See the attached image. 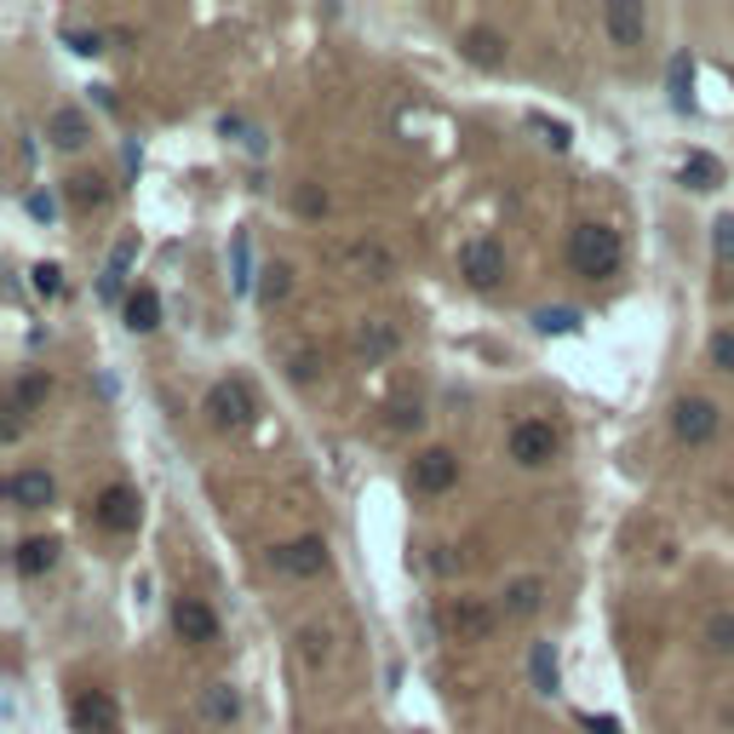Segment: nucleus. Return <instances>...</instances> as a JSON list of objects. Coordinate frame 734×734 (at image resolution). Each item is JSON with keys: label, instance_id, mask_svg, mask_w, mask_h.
<instances>
[{"label": "nucleus", "instance_id": "1", "mask_svg": "<svg viewBox=\"0 0 734 734\" xmlns=\"http://www.w3.org/2000/svg\"><path fill=\"white\" fill-rule=\"evenodd\" d=\"M620 264H625V241L615 224H603V218H585L568 230V270L585 276V281H608V276H620Z\"/></svg>", "mask_w": 734, "mask_h": 734}, {"label": "nucleus", "instance_id": "2", "mask_svg": "<svg viewBox=\"0 0 734 734\" xmlns=\"http://www.w3.org/2000/svg\"><path fill=\"white\" fill-rule=\"evenodd\" d=\"M505 454H511L522 471H540V465H550L562 454V431L550 419H522L511 425V442H505Z\"/></svg>", "mask_w": 734, "mask_h": 734}, {"label": "nucleus", "instance_id": "3", "mask_svg": "<svg viewBox=\"0 0 734 734\" xmlns=\"http://www.w3.org/2000/svg\"><path fill=\"white\" fill-rule=\"evenodd\" d=\"M253 414H258V402H253V384L248 379H218L213 391H207L213 431H248Z\"/></svg>", "mask_w": 734, "mask_h": 734}, {"label": "nucleus", "instance_id": "4", "mask_svg": "<svg viewBox=\"0 0 734 734\" xmlns=\"http://www.w3.org/2000/svg\"><path fill=\"white\" fill-rule=\"evenodd\" d=\"M671 431H678V442H688V447H706L723 431V407L711 396H678L671 402Z\"/></svg>", "mask_w": 734, "mask_h": 734}, {"label": "nucleus", "instance_id": "5", "mask_svg": "<svg viewBox=\"0 0 734 734\" xmlns=\"http://www.w3.org/2000/svg\"><path fill=\"white\" fill-rule=\"evenodd\" d=\"M442 625H447V637H459V643H488L499 625V608H488L482 597H447Z\"/></svg>", "mask_w": 734, "mask_h": 734}, {"label": "nucleus", "instance_id": "6", "mask_svg": "<svg viewBox=\"0 0 734 734\" xmlns=\"http://www.w3.org/2000/svg\"><path fill=\"white\" fill-rule=\"evenodd\" d=\"M270 568H276V574H288V580H316V574H328V540H321V534H304V540L276 545V550H270Z\"/></svg>", "mask_w": 734, "mask_h": 734}, {"label": "nucleus", "instance_id": "7", "mask_svg": "<svg viewBox=\"0 0 734 734\" xmlns=\"http://www.w3.org/2000/svg\"><path fill=\"white\" fill-rule=\"evenodd\" d=\"M69 723H75V734H121V706L110 688H75Z\"/></svg>", "mask_w": 734, "mask_h": 734}, {"label": "nucleus", "instance_id": "8", "mask_svg": "<svg viewBox=\"0 0 734 734\" xmlns=\"http://www.w3.org/2000/svg\"><path fill=\"white\" fill-rule=\"evenodd\" d=\"M459 276L471 281L477 293L499 288V276H505V248H499L494 236H477V241H465V248H459Z\"/></svg>", "mask_w": 734, "mask_h": 734}, {"label": "nucleus", "instance_id": "9", "mask_svg": "<svg viewBox=\"0 0 734 734\" xmlns=\"http://www.w3.org/2000/svg\"><path fill=\"white\" fill-rule=\"evenodd\" d=\"M138 517H144V505H138V494L127 482H110L104 494L92 499V522L104 528V534H132Z\"/></svg>", "mask_w": 734, "mask_h": 734}, {"label": "nucleus", "instance_id": "10", "mask_svg": "<svg viewBox=\"0 0 734 734\" xmlns=\"http://www.w3.org/2000/svg\"><path fill=\"white\" fill-rule=\"evenodd\" d=\"M459 482V454L454 447H425L414 459V471H407V488L414 494H447V488Z\"/></svg>", "mask_w": 734, "mask_h": 734}, {"label": "nucleus", "instance_id": "11", "mask_svg": "<svg viewBox=\"0 0 734 734\" xmlns=\"http://www.w3.org/2000/svg\"><path fill=\"white\" fill-rule=\"evenodd\" d=\"M173 631H178L190 648H213V643H218V615H213L201 597H178V603H173Z\"/></svg>", "mask_w": 734, "mask_h": 734}, {"label": "nucleus", "instance_id": "12", "mask_svg": "<svg viewBox=\"0 0 734 734\" xmlns=\"http://www.w3.org/2000/svg\"><path fill=\"white\" fill-rule=\"evenodd\" d=\"M603 29H608L615 47H643L648 7H643V0H608V7H603Z\"/></svg>", "mask_w": 734, "mask_h": 734}, {"label": "nucleus", "instance_id": "13", "mask_svg": "<svg viewBox=\"0 0 734 734\" xmlns=\"http://www.w3.org/2000/svg\"><path fill=\"white\" fill-rule=\"evenodd\" d=\"M7 499L17 505V511H47V505L58 499V482H52V471L29 465V471H12L7 477Z\"/></svg>", "mask_w": 734, "mask_h": 734}, {"label": "nucleus", "instance_id": "14", "mask_svg": "<svg viewBox=\"0 0 734 734\" xmlns=\"http://www.w3.org/2000/svg\"><path fill=\"white\" fill-rule=\"evenodd\" d=\"M58 550H64V545H58L52 534H35V540H24V545H17L12 568H17L24 580H40V574H52V568H58Z\"/></svg>", "mask_w": 734, "mask_h": 734}, {"label": "nucleus", "instance_id": "15", "mask_svg": "<svg viewBox=\"0 0 734 734\" xmlns=\"http://www.w3.org/2000/svg\"><path fill=\"white\" fill-rule=\"evenodd\" d=\"M459 47H465V58H471L477 69H499V64H505V52H511V47H505V35H499V29H488V24L465 29Z\"/></svg>", "mask_w": 734, "mask_h": 734}, {"label": "nucleus", "instance_id": "16", "mask_svg": "<svg viewBox=\"0 0 734 734\" xmlns=\"http://www.w3.org/2000/svg\"><path fill=\"white\" fill-rule=\"evenodd\" d=\"M396 344H402V333L391 328V321H362V328H356V356L367 362V367H374V362H384V356H396Z\"/></svg>", "mask_w": 734, "mask_h": 734}, {"label": "nucleus", "instance_id": "17", "mask_svg": "<svg viewBox=\"0 0 734 734\" xmlns=\"http://www.w3.org/2000/svg\"><path fill=\"white\" fill-rule=\"evenodd\" d=\"M540 608H545V580L528 574V580L505 585V620H534Z\"/></svg>", "mask_w": 734, "mask_h": 734}, {"label": "nucleus", "instance_id": "18", "mask_svg": "<svg viewBox=\"0 0 734 734\" xmlns=\"http://www.w3.org/2000/svg\"><path fill=\"white\" fill-rule=\"evenodd\" d=\"M47 138H52V144L58 150H80V144H87V138H92V121L87 115H80V110H52V121H47Z\"/></svg>", "mask_w": 734, "mask_h": 734}, {"label": "nucleus", "instance_id": "19", "mask_svg": "<svg viewBox=\"0 0 734 734\" xmlns=\"http://www.w3.org/2000/svg\"><path fill=\"white\" fill-rule=\"evenodd\" d=\"M64 195H69V207L75 213H98V207H110V184L98 178V173H75L64 184Z\"/></svg>", "mask_w": 734, "mask_h": 734}, {"label": "nucleus", "instance_id": "20", "mask_svg": "<svg viewBox=\"0 0 734 734\" xmlns=\"http://www.w3.org/2000/svg\"><path fill=\"white\" fill-rule=\"evenodd\" d=\"M47 396H52V379L40 374V367H29V374L12 379V407H17V414H35V407H47Z\"/></svg>", "mask_w": 734, "mask_h": 734}, {"label": "nucleus", "instance_id": "21", "mask_svg": "<svg viewBox=\"0 0 734 734\" xmlns=\"http://www.w3.org/2000/svg\"><path fill=\"white\" fill-rule=\"evenodd\" d=\"M127 328L132 333H155L161 328V293L155 288H132L127 293Z\"/></svg>", "mask_w": 734, "mask_h": 734}, {"label": "nucleus", "instance_id": "22", "mask_svg": "<svg viewBox=\"0 0 734 734\" xmlns=\"http://www.w3.org/2000/svg\"><path fill=\"white\" fill-rule=\"evenodd\" d=\"M201 711H207L213 723H236L241 718V695H236L230 683H213L207 695H201Z\"/></svg>", "mask_w": 734, "mask_h": 734}, {"label": "nucleus", "instance_id": "23", "mask_svg": "<svg viewBox=\"0 0 734 734\" xmlns=\"http://www.w3.org/2000/svg\"><path fill=\"white\" fill-rule=\"evenodd\" d=\"M683 184H695V190H718V184H723V167H718V155L695 150V155L683 161Z\"/></svg>", "mask_w": 734, "mask_h": 734}, {"label": "nucleus", "instance_id": "24", "mask_svg": "<svg viewBox=\"0 0 734 734\" xmlns=\"http://www.w3.org/2000/svg\"><path fill=\"white\" fill-rule=\"evenodd\" d=\"M700 637H706V648H711V655H734V608H718V615L706 620V631H700Z\"/></svg>", "mask_w": 734, "mask_h": 734}, {"label": "nucleus", "instance_id": "25", "mask_svg": "<svg viewBox=\"0 0 734 734\" xmlns=\"http://www.w3.org/2000/svg\"><path fill=\"white\" fill-rule=\"evenodd\" d=\"M288 293H293V270H288V264H270L264 281H258V304H281Z\"/></svg>", "mask_w": 734, "mask_h": 734}, {"label": "nucleus", "instance_id": "26", "mask_svg": "<svg viewBox=\"0 0 734 734\" xmlns=\"http://www.w3.org/2000/svg\"><path fill=\"white\" fill-rule=\"evenodd\" d=\"M534 328H540V333H574V328H580V311H568V304H557V311H540Z\"/></svg>", "mask_w": 734, "mask_h": 734}, {"label": "nucleus", "instance_id": "27", "mask_svg": "<svg viewBox=\"0 0 734 734\" xmlns=\"http://www.w3.org/2000/svg\"><path fill=\"white\" fill-rule=\"evenodd\" d=\"M711 253H718V264H734V213L711 224Z\"/></svg>", "mask_w": 734, "mask_h": 734}, {"label": "nucleus", "instance_id": "28", "mask_svg": "<svg viewBox=\"0 0 734 734\" xmlns=\"http://www.w3.org/2000/svg\"><path fill=\"white\" fill-rule=\"evenodd\" d=\"M534 683L545 688V695L557 688V655H550V643H534Z\"/></svg>", "mask_w": 734, "mask_h": 734}, {"label": "nucleus", "instance_id": "29", "mask_svg": "<svg viewBox=\"0 0 734 734\" xmlns=\"http://www.w3.org/2000/svg\"><path fill=\"white\" fill-rule=\"evenodd\" d=\"M528 127H534V132L545 138V144H550V150H568V144H574V138H568V127H562V121H545V115H528Z\"/></svg>", "mask_w": 734, "mask_h": 734}, {"label": "nucleus", "instance_id": "30", "mask_svg": "<svg viewBox=\"0 0 734 734\" xmlns=\"http://www.w3.org/2000/svg\"><path fill=\"white\" fill-rule=\"evenodd\" d=\"M711 367H718V374H734V328L711 333Z\"/></svg>", "mask_w": 734, "mask_h": 734}, {"label": "nucleus", "instance_id": "31", "mask_svg": "<svg viewBox=\"0 0 734 734\" xmlns=\"http://www.w3.org/2000/svg\"><path fill=\"white\" fill-rule=\"evenodd\" d=\"M35 293L58 299V293H64V270H58V264H35Z\"/></svg>", "mask_w": 734, "mask_h": 734}, {"label": "nucleus", "instance_id": "32", "mask_svg": "<svg viewBox=\"0 0 734 734\" xmlns=\"http://www.w3.org/2000/svg\"><path fill=\"white\" fill-rule=\"evenodd\" d=\"M671 98L678 110H688V58H671Z\"/></svg>", "mask_w": 734, "mask_h": 734}, {"label": "nucleus", "instance_id": "33", "mask_svg": "<svg viewBox=\"0 0 734 734\" xmlns=\"http://www.w3.org/2000/svg\"><path fill=\"white\" fill-rule=\"evenodd\" d=\"M121 276H127V270H115V264H110L104 281H98V299H104V304H115V299H121Z\"/></svg>", "mask_w": 734, "mask_h": 734}, {"label": "nucleus", "instance_id": "34", "mask_svg": "<svg viewBox=\"0 0 734 734\" xmlns=\"http://www.w3.org/2000/svg\"><path fill=\"white\" fill-rule=\"evenodd\" d=\"M299 213L321 218V213H328V195H321V190H299Z\"/></svg>", "mask_w": 734, "mask_h": 734}, {"label": "nucleus", "instance_id": "35", "mask_svg": "<svg viewBox=\"0 0 734 734\" xmlns=\"http://www.w3.org/2000/svg\"><path fill=\"white\" fill-rule=\"evenodd\" d=\"M75 52H104V35H69Z\"/></svg>", "mask_w": 734, "mask_h": 734}, {"label": "nucleus", "instance_id": "36", "mask_svg": "<svg viewBox=\"0 0 734 734\" xmlns=\"http://www.w3.org/2000/svg\"><path fill=\"white\" fill-rule=\"evenodd\" d=\"M585 729H591V734H625L615 718H585Z\"/></svg>", "mask_w": 734, "mask_h": 734}, {"label": "nucleus", "instance_id": "37", "mask_svg": "<svg viewBox=\"0 0 734 734\" xmlns=\"http://www.w3.org/2000/svg\"><path fill=\"white\" fill-rule=\"evenodd\" d=\"M419 419H425L419 407H396V419H391V425H396V431H407V425H419Z\"/></svg>", "mask_w": 734, "mask_h": 734}, {"label": "nucleus", "instance_id": "38", "mask_svg": "<svg viewBox=\"0 0 734 734\" xmlns=\"http://www.w3.org/2000/svg\"><path fill=\"white\" fill-rule=\"evenodd\" d=\"M29 213H35V218H52L58 207H52V195H29Z\"/></svg>", "mask_w": 734, "mask_h": 734}]
</instances>
